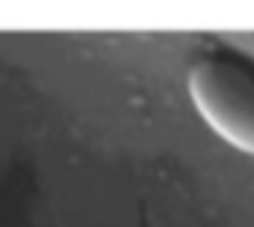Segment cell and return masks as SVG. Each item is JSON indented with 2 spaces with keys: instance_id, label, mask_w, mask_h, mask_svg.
I'll list each match as a JSON object with an SVG mask.
<instances>
[{
  "instance_id": "6da1fadb",
  "label": "cell",
  "mask_w": 254,
  "mask_h": 227,
  "mask_svg": "<svg viewBox=\"0 0 254 227\" xmlns=\"http://www.w3.org/2000/svg\"><path fill=\"white\" fill-rule=\"evenodd\" d=\"M186 87L203 123L239 153L254 156V57L215 48L191 63Z\"/></svg>"
}]
</instances>
